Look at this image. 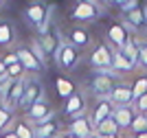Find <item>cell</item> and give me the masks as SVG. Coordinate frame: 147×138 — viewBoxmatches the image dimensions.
<instances>
[{"instance_id": "1", "label": "cell", "mask_w": 147, "mask_h": 138, "mask_svg": "<svg viewBox=\"0 0 147 138\" xmlns=\"http://www.w3.org/2000/svg\"><path fill=\"white\" fill-rule=\"evenodd\" d=\"M61 44H64V40H61V33L55 29V26H51L46 33H42V35H37L35 40H33V44H31V50L40 57V59L46 64V59H55L57 50L61 48Z\"/></svg>"}, {"instance_id": "2", "label": "cell", "mask_w": 147, "mask_h": 138, "mask_svg": "<svg viewBox=\"0 0 147 138\" xmlns=\"http://www.w3.org/2000/svg\"><path fill=\"white\" fill-rule=\"evenodd\" d=\"M51 11H53V7H49L46 2H31V5L24 7L22 15H24L26 22L37 31V35H42V33H46V31L51 29V20H49Z\"/></svg>"}, {"instance_id": "3", "label": "cell", "mask_w": 147, "mask_h": 138, "mask_svg": "<svg viewBox=\"0 0 147 138\" xmlns=\"http://www.w3.org/2000/svg\"><path fill=\"white\" fill-rule=\"evenodd\" d=\"M119 83H121V81H119L117 72H92V77L88 79V88H90L99 99H108Z\"/></svg>"}, {"instance_id": "4", "label": "cell", "mask_w": 147, "mask_h": 138, "mask_svg": "<svg viewBox=\"0 0 147 138\" xmlns=\"http://www.w3.org/2000/svg\"><path fill=\"white\" fill-rule=\"evenodd\" d=\"M103 15V5H99L94 0H81L75 2L70 9V18L77 22H97Z\"/></svg>"}, {"instance_id": "5", "label": "cell", "mask_w": 147, "mask_h": 138, "mask_svg": "<svg viewBox=\"0 0 147 138\" xmlns=\"http://www.w3.org/2000/svg\"><path fill=\"white\" fill-rule=\"evenodd\" d=\"M112 59H114V50L108 44H97L92 48L88 64L94 68V72H114L112 70Z\"/></svg>"}, {"instance_id": "6", "label": "cell", "mask_w": 147, "mask_h": 138, "mask_svg": "<svg viewBox=\"0 0 147 138\" xmlns=\"http://www.w3.org/2000/svg\"><path fill=\"white\" fill-rule=\"evenodd\" d=\"M53 116H55V112H53V108H51V103L46 101V99L37 101L35 105H31V108L24 112V120L29 125H40V123L53 118Z\"/></svg>"}, {"instance_id": "7", "label": "cell", "mask_w": 147, "mask_h": 138, "mask_svg": "<svg viewBox=\"0 0 147 138\" xmlns=\"http://www.w3.org/2000/svg\"><path fill=\"white\" fill-rule=\"evenodd\" d=\"M16 55H18V61L22 64L24 72H44V68H46V64L31 50V46H18Z\"/></svg>"}, {"instance_id": "8", "label": "cell", "mask_w": 147, "mask_h": 138, "mask_svg": "<svg viewBox=\"0 0 147 138\" xmlns=\"http://www.w3.org/2000/svg\"><path fill=\"white\" fill-rule=\"evenodd\" d=\"M79 59H81V53L75 46H70L68 42L61 44V48L55 55V61H57V66H59L61 70H73V68H77Z\"/></svg>"}, {"instance_id": "9", "label": "cell", "mask_w": 147, "mask_h": 138, "mask_svg": "<svg viewBox=\"0 0 147 138\" xmlns=\"http://www.w3.org/2000/svg\"><path fill=\"white\" fill-rule=\"evenodd\" d=\"M46 99L44 96V85L42 81H37V79H26V88H24V96H22V103H20V110L26 112L31 105H35L37 101H42Z\"/></svg>"}, {"instance_id": "10", "label": "cell", "mask_w": 147, "mask_h": 138, "mask_svg": "<svg viewBox=\"0 0 147 138\" xmlns=\"http://www.w3.org/2000/svg\"><path fill=\"white\" fill-rule=\"evenodd\" d=\"M110 99V103L114 105V108H132L134 105V92H132V85L127 83H119L114 90H112V94L108 96Z\"/></svg>"}, {"instance_id": "11", "label": "cell", "mask_w": 147, "mask_h": 138, "mask_svg": "<svg viewBox=\"0 0 147 138\" xmlns=\"http://www.w3.org/2000/svg\"><path fill=\"white\" fill-rule=\"evenodd\" d=\"M61 132H64V129H61V123H59L57 116L44 120L40 125H33V136L35 138H59Z\"/></svg>"}, {"instance_id": "12", "label": "cell", "mask_w": 147, "mask_h": 138, "mask_svg": "<svg viewBox=\"0 0 147 138\" xmlns=\"http://www.w3.org/2000/svg\"><path fill=\"white\" fill-rule=\"evenodd\" d=\"M84 114H86V96L75 90V94L68 96L66 103H64V116H68V118H79V116H84Z\"/></svg>"}, {"instance_id": "13", "label": "cell", "mask_w": 147, "mask_h": 138, "mask_svg": "<svg viewBox=\"0 0 147 138\" xmlns=\"http://www.w3.org/2000/svg\"><path fill=\"white\" fill-rule=\"evenodd\" d=\"M129 40H132V37H129L127 29H125L121 22H112L110 26H108V42L117 48V50H121Z\"/></svg>"}, {"instance_id": "14", "label": "cell", "mask_w": 147, "mask_h": 138, "mask_svg": "<svg viewBox=\"0 0 147 138\" xmlns=\"http://www.w3.org/2000/svg\"><path fill=\"white\" fill-rule=\"evenodd\" d=\"M121 18H123V26L125 29H134V31H143L147 26V18H145V11H143V7H136V9H132V11L127 13H121Z\"/></svg>"}, {"instance_id": "15", "label": "cell", "mask_w": 147, "mask_h": 138, "mask_svg": "<svg viewBox=\"0 0 147 138\" xmlns=\"http://www.w3.org/2000/svg\"><path fill=\"white\" fill-rule=\"evenodd\" d=\"M68 132L75 134L77 138H88L94 134V125H92L90 116H79V118H73L70 120V125H68Z\"/></svg>"}, {"instance_id": "16", "label": "cell", "mask_w": 147, "mask_h": 138, "mask_svg": "<svg viewBox=\"0 0 147 138\" xmlns=\"http://www.w3.org/2000/svg\"><path fill=\"white\" fill-rule=\"evenodd\" d=\"M66 37H68V44L75 46L77 50H79V48H88L92 44V35L84 29V26H73V29H68Z\"/></svg>"}, {"instance_id": "17", "label": "cell", "mask_w": 147, "mask_h": 138, "mask_svg": "<svg viewBox=\"0 0 147 138\" xmlns=\"http://www.w3.org/2000/svg\"><path fill=\"white\" fill-rule=\"evenodd\" d=\"M112 114H114V105L110 103V99H99L97 105L92 108L90 120H92V125L97 127L99 123H103L105 118H112Z\"/></svg>"}, {"instance_id": "18", "label": "cell", "mask_w": 147, "mask_h": 138, "mask_svg": "<svg viewBox=\"0 0 147 138\" xmlns=\"http://www.w3.org/2000/svg\"><path fill=\"white\" fill-rule=\"evenodd\" d=\"M134 116H136V110L134 108H114L112 118H114V123L119 125V129H129Z\"/></svg>"}, {"instance_id": "19", "label": "cell", "mask_w": 147, "mask_h": 138, "mask_svg": "<svg viewBox=\"0 0 147 138\" xmlns=\"http://www.w3.org/2000/svg\"><path fill=\"white\" fill-rule=\"evenodd\" d=\"M16 40V29L9 20H0V48H9Z\"/></svg>"}, {"instance_id": "20", "label": "cell", "mask_w": 147, "mask_h": 138, "mask_svg": "<svg viewBox=\"0 0 147 138\" xmlns=\"http://www.w3.org/2000/svg\"><path fill=\"white\" fill-rule=\"evenodd\" d=\"M136 68V64L132 59H127L121 50H114V59H112V70L114 72H132Z\"/></svg>"}, {"instance_id": "21", "label": "cell", "mask_w": 147, "mask_h": 138, "mask_svg": "<svg viewBox=\"0 0 147 138\" xmlns=\"http://www.w3.org/2000/svg\"><path fill=\"white\" fill-rule=\"evenodd\" d=\"M55 88H57V94H59L64 101H66L68 96H73V94H75V83L70 81V79H66V77H57Z\"/></svg>"}, {"instance_id": "22", "label": "cell", "mask_w": 147, "mask_h": 138, "mask_svg": "<svg viewBox=\"0 0 147 138\" xmlns=\"http://www.w3.org/2000/svg\"><path fill=\"white\" fill-rule=\"evenodd\" d=\"M94 134H97V136H108V134H121V129H119V125L114 123V118H105L103 123H99V125L94 127Z\"/></svg>"}, {"instance_id": "23", "label": "cell", "mask_w": 147, "mask_h": 138, "mask_svg": "<svg viewBox=\"0 0 147 138\" xmlns=\"http://www.w3.org/2000/svg\"><path fill=\"white\" fill-rule=\"evenodd\" d=\"M13 132H16V136H18V138H35V136H33V125H29L24 118H22V120H16Z\"/></svg>"}, {"instance_id": "24", "label": "cell", "mask_w": 147, "mask_h": 138, "mask_svg": "<svg viewBox=\"0 0 147 138\" xmlns=\"http://www.w3.org/2000/svg\"><path fill=\"white\" fill-rule=\"evenodd\" d=\"M129 132L134 134V136H138V134H145V132H147V114H136L134 120H132Z\"/></svg>"}, {"instance_id": "25", "label": "cell", "mask_w": 147, "mask_h": 138, "mask_svg": "<svg viewBox=\"0 0 147 138\" xmlns=\"http://www.w3.org/2000/svg\"><path fill=\"white\" fill-rule=\"evenodd\" d=\"M13 116H16V112H11V110L0 105V134H5L9 129V125L13 123Z\"/></svg>"}, {"instance_id": "26", "label": "cell", "mask_w": 147, "mask_h": 138, "mask_svg": "<svg viewBox=\"0 0 147 138\" xmlns=\"http://www.w3.org/2000/svg\"><path fill=\"white\" fill-rule=\"evenodd\" d=\"M121 53L125 55L127 59H132L136 66H138V48H136V40H129V42L121 48Z\"/></svg>"}, {"instance_id": "27", "label": "cell", "mask_w": 147, "mask_h": 138, "mask_svg": "<svg viewBox=\"0 0 147 138\" xmlns=\"http://www.w3.org/2000/svg\"><path fill=\"white\" fill-rule=\"evenodd\" d=\"M26 72H24V68H22V64H11V66H7V79L9 81H16V79H22Z\"/></svg>"}, {"instance_id": "28", "label": "cell", "mask_w": 147, "mask_h": 138, "mask_svg": "<svg viewBox=\"0 0 147 138\" xmlns=\"http://www.w3.org/2000/svg\"><path fill=\"white\" fill-rule=\"evenodd\" d=\"M132 92H134V99H138V96H143L147 92V75L138 77L134 83H132Z\"/></svg>"}, {"instance_id": "29", "label": "cell", "mask_w": 147, "mask_h": 138, "mask_svg": "<svg viewBox=\"0 0 147 138\" xmlns=\"http://www.w3.org/2000/svg\"><path fill=\"white\" fill-rule=\"evenodd\" d=\"M112 7H114V9H119L121 13H127V11H132V9H136V7H138V2H136V0H121V2H119V0H114V2H112Z\"/></svg>"}, {"instance_id": "30", "label": "cell", "mask_w": 147, "mask_h": 138, "mask_svg": "<svg viewBox=\"0 0 147 138\" xmlns=\"http://www.w3.org/2000/svg\"><path fill=\"white\" fill-rule=\"evenodd\" d=\"M136 48H138V66L147 70V42H136Z\"/></svg>"}, {"instance_id": "31", "label": "cell", "mask_w": 147, "mask_h": 138, "mask_svg": "<svg viewBox=\"0 0 147 138\" xmlns=\"http://www.w3.org/2000/svg\"><path fill=\"white\" fill-rule=\"evenodd\" d=\"M132 108L136 110V114H147V92L138 99H134V105Z\"/></svg>"}, {"instance_id": "32", "label": "cell", "mask_w": 147, "mask_h": 138, "mask_svg": "<svg viewBox=\"0 0 147 138\" xmlns=\"http://www.w3.org/2000/svg\"><path fill=\"white\" fill-rule=\"evenodd\" d=\"M0 59H2L5 66H11V64H18V55H16V53H7L5 57H0Z\"/></svg>"}, {"instance_id": "33", "label": "cell", "mask_w": 147, "mask_h": 138, "mask_svg": "<svg viewBox=\"0 0 147 138\" xmlns=\"http://www.w3.org/2000/svg\"><path fill=\"white\" fill-rule=\"evenodd\" d=\"M0 138H18V136H16V132H13V129H7V132L2 134Z\"/></svg>"}, {"instance_id": "34", "label": "cell", "mask_w": 147, "mask_h": 138, "mask_svg": "<svg viewBox=\"0 0 147 138\" xmlns=\"http://www.w3.org/2000/svg\"><path fill=\"white\" fill-rule=\"evenodd\" d=\"M99 138H123L121 134H108V136H99Z\"/></svg>"}, {"instance_id": "35", "label": "cell", "mask_w": 147, "mask_h": 138, "mask_svg": "<svg viewBox=\"0 0 147 138\" xmlns=\"http://www.w3.org/2000/svg\"><path fill=\"white\" fill-rule=\"evenodd\" d=\"M7 81H9V79H7V75H0V88H2V85H5Z\"/></svg>"}, {"instance_id": "36", "label": "cell", "mask_w": 147, "mask_h": 138, "mask_svg": "<svg viewBox=\"0 0 147 138\" xmlns=\"http://www.w3.org/2000/svg\"><path fill=\"white\" fill-rule=\"evenodd\" d=\"M0 75H7V66L2 64V59H0Z\"/></svg>"}, {"instance_id": "37", "label": "cell", "mask_w": 147, "mask_h": 138, "mask_svg": "<svg viewBox=\"0 0 147 138\" xmlns=\"http://www.w3.org/2000/svg\"><path fill=\"white\" fill-rule=\"evenodd\" d=\"M134 138H147V132L145 134H138V136H134Z\"/></svg>"}, {"instance_id": "38", "label": "cell", "mask_w": 147, "mask_h": 138, "mask_svg": "<svg viewBox=\"0 0 147 138\" xmlns=\"http://www.w3.org/2000/svg\"><path fill=\"white\" fill-rule=\"evenodd\" d=\"M88 138H99V136H97V134H92V136H88Z\"/></svg>"}, {"instance_id": "39", "label": "cell", "mask_w": 147, "mask_h": 138, "mask_svg": "<svg viewBox=\"0 0 147 138\" xmlns=\"http://www.w3.org/2000/svg\"><path fill=\"white\" fill-rule=\"evenodd\" d=\"M0 7H2V2H0Z\"/></svg>"}]
</instances>
